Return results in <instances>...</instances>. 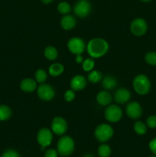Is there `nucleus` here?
<instances>
[{"label":"nucleus","mask_w":156,"mask_h":157,"mask_svg":"<svg viewBox=\"0 0 156 157\" xmlns=\"http://www.w3.org/2000/svg\"><path fill=\"white\" fill-rule=\"evenodd\" d=\"M113 135V130L108 124H101L95 130V136L99 142H106L111 139Z\"/></svg>","instance_id":"20e7f679"},{"label":"nucleus","mask_w":156,"mask_h":157,"mask_svg":"<svg viewBox=\"0 0 156 157\" xmlns=\"http://www.w3.org/2000/svg\"><path fill=\"white\" fill-rule=\"evenodd\" d=\"M58 153L54 149H49L44 153V157H58Z\"/></svg>","instance_id":"2f4dec72"},{"label":"nucleus","mask_w":156,"mask_h":157,"mask_svg":"<svg viewBox=\"0 0 156 157\" xmlns=\"http://www.w3.org/2000/svg\"><path fill=\"white\" fill-rule=\"evenodd\" d=\"M58 51L53 46H48L44 50V55L50 61H54L58 58Z\"/></svg>","instance_id":"412c9836"},{"label":"nucleus","mask_w":156,"mask_h":157,"mask_svg":"<svg viewBox=\"0 0 156 157\" xmlns=\"http://www.w3.org/2000/svg\"><path fill=\"white\" fill-rule=\"evenodd\" d=\"M74 150V141L71 137L64 136L58 140V153L62 156H68Z\"/></svg>","instance_id":"f03ea898"},{"label":"nucleus","mask_w":156,"mask_h":157,"mask_svg":"<svg viewBox=\"0 0 156 157\" xmlns=\"http://www.w3.org/2000/svg\"><path fill=\"white\" fill-rule=\"evenodd\" d=\"M2 157H21L19 153L14 150H8L2 154Z\"/></svg>","instance_id":"7c9ffc66"},{"label":"nucleus","mask_w":156,"mask_h":157,"mask_svg":"<svg viewBox=\"0 0 156 157\" xmlns=\"http://www.w3.org/2000/svg\"><path fill=\"white\" fill-rule=\"evenodd\" d=\"M149 157H156L155 156H149Z\"/></svg>","instance_id":"4c0bfd02"},{"label":"nucleus","mask_w":156,"mask_h":157,"mask_svg":"<svg viewBox=\"0 0 156 157\" xmlns=\"http://www.w3.org/2000/svg\"><path fill=\"white\" fill-rule=\"evenodd\" d=\"M114 98L116 103L123 104L129 101L130 98H131V94H130L129 90H127V89L120 88L116 90Z\"/></svg>","instance_id":"ddd939ff"},{"label":"nucleus","mask_w":156,"mask_h":157,"mask_svg":"<svg viewBox=\"0 0 156 157\" xmlns=\"http://www.w3.org/2000/svg\"><path fill=\"white\" fill-rule=\"evenodd\" d=\"M145 60L148 64L156 66V52H150L145 55Z\"/></svg>","instance_id":"bb28decb"},{"label":"nucleus","mask_w":156,"mask_h":157,"mask_svg":"<svg viewBox=\"0 0 156 157\" xmlns=\"http://www.w3.org/2000/svg\"><path fill=\"white\" fill-rule=\"evenodd\" d=\"M41 1H42V2L44 3V4H50V3H51L54 0H41Z\"/></svg>","instance_id":"f704fd0d"},{"label":"nucleus","mask_w":156,"mask_h":157,"mask_svg":"<svg viewBox=\"0 0 156 157\" xmlns=\"http://www.w3.org/2000/svg\"><path fill=\"white\" fill-rule=\"evenodd\" d=\"M130 29H131L132 33L136 36H142L146 33L148 25L143 18H136L132 22Z\"/></svg>","instance_id":"39448f33"},{"label":"nucleus","mask_w":156,"mask_h":157,"mask_svg":"<svg viewBox=\"0 0 156 157\" xmlns=\"http://www.w3.org/2000/svg\"><path fill=\"white\" fill-rule=\"evenodd\" d=\"M147 126L151 129L156 128V116L154 115H151L148 117L146 121Z\"/></svg>","instance_id":"c85d7f7f"},{"label":"nucleus","mask_w":156,"mask_h":157,"mask_svg":"<svg viewBox=\"0 0 156 157\" xmlns=\"http://www.w3.org/2000/svg\"><path fill=\"white\" fill-rule=\"evenodd\" d=\"M12 116V110L8 106L0 105V121H7Z\"/></svg>","instance_id":"aec40b11"},{"label":"nucleus","mask_w":156,"mask_h":157,"mask_svg":"<svg viewBox=\"0 0 156 157\" xmlns=\"http://www.w3.org/2000/svg\"><path fill=\"white\" fill-rule=\"evenodd\" d=\"M20 87L21 90L24 92H28V93L33 92L37 87L36 81L32 78H25L21 81Z\"/></svg>","instance_id":"2eb2a0df"},{"label":"nucleus","mask_w":156,"mask_h":157,"mask_svg":"<svg viewBox=\"0 0 156 157\" xmlns=\"http://www.w3.org/2000/svg\"><path fill=\"white\" fill-rule=\"evenodd\" d=\"M75 98V93L73 90H68L65 92L64 94V99L67 101V102H70V101H73Z\"/></svg>","instance_id":"c756f323"},{"label":"nucleus","mask_w":156,"mask_h":157,"mask_svg":"<svg viewBox=\"0 0 156 157\" xmlns=\"http://www.w3.org/2000/svg\"><path fill=\"white\" fill-rule=\"evenodd\" d=\"M122 116V111L117 105H111L106 109L105 117L108 121L112 123L118 122Z\"/></svg>","instance_id":"6e6552de"},{"label":"nucleus","mask_w":156,"mask_h":157,"mask_svg":"<svg viewBox=\"0 0 156 157\" xmlns=\"http://www.w3.org/2000/svg\"><path fill=\"white\" fill-rule=\"evenodd\" d=\"M98 154L100 157H109L111 154V148L106 144H102L98 148Z\"/></svg>","instance_id":"5701e85b"},{"label":"nucleus","mask_w":156,"mask_h":157,"mask_svg":"<svg viewBox=\"0 0 156 157\" xmlns=\"http://www.w3.org/2000/svg\"><path fill=\"white\" fill-rule=\"evenodd\" d=\"M51 129L54 133L56 135L64 134L67 130V121L64 118L57 117L52 121Z\"/></svg>","instance_id":"9d476101"},{"label":"nucleus","mask_w":156,"mask_h":157,"mask_svg":"<svg viewBox=\"0 0 156 157\" xmlns=\"http://www.w3.org/2000/svg\"><path fill=\"white\" fill-rule=\"evenodd\" d=\"M108 50V43L102 38H93L87 44V52L92 58H100L105 55Z\"/></svg>","instance_id":"f257e3e1"},{"label":"nucleus","mask_w":156,"mask_h":157,"mask_svg":"<svg viewBox=\"0 0 156 157\" xmlns=\"http://www.w3.org/2000/svg\"><path fill=\"white\" fill-rule=\"evenodd\" d=\"M38 95L39 98L43 101H50L55 95L54 90L50 85L47 84H42L38 87Z\"/></svg>","instance_id":"9b49d317"},{"label":"nucleus","mask_w":156,"mask_h":157,"mask_svg":"<svg viewBox=\"0 0 156 157\" xmlns=\"http://www.w3.org/2000/svg\"><path fill=\"white\" fill-rule=\"evenodd\" d=\"M134 130L139 135H144L147 132V127L144 123L137 121L134 124Z\"/></svg>","instance_id":"b1692460"},{"label":"nucleus","mask_w":156,"mask_h":157,"mask_svg":"<svg viewBox=\"0 0 156 157\" xmlns=\"http://www.w3.org/2000/svg\"><path fill=\"white\" fill-rule=\"evenodd\" d=\"M96 101L98 104L102 106H106L111 103L112 97L108 91L102 90L100 91L96 96Z\"/></svg>","instance_id":"f3484780"},{"label":"nucleus","mask_w":156,"mask_h":157,"mask_svg":"<svg viewBox=\"0 0 156 157\" xmlns=\"http://www.w3.org/2000/svg\"><path fill=\"white\" fill-rule=\"evenodd\" d=\"M73 11L76 16L80 18H85L90 13L91 5L87 0H80L74 6Z\"/></svg>","instance_id":"0eeeda50"},{"label":"nucleus","mask_w":156,"mask_h":157,"mask_svg":"<svg viewBox=\"0 0 156 157\" xmlns=\"http://www.w3.org/2000/svg\"><path fill=\"white\" fill-rule=\"evenodd\" d=\"M102 78V75L99 71H93L88 75V80L91 83H97L101 81Z\"/></svg>","instance_id":"4be33fe9"},{"label":"nucleus","mask_w":156,"mask_h":157,"mask_svg":"<svg viewBox=\"0 0 156 157\" xmlns=\"http://www.w3.org/2000/svg\"><path fill=\"white\" fill-rule=\"evenodd\" d=\"M63 71H64V66L58 63L51 64L49 67V74L53 77L59 76L63 73Z\"/></svg>","instance_id":"6ab92c4d"},{"label":"nucleus","mask_w":156,"mask_h":157,"mask_svg":"<svg viewBox=\"0 0 156 157\" xmlns=\"http://www.w3.org/2000/svg\"><path fill=\"white\" fill-rule=\"evenodd\" d=\"M67 47L71 53L75 54L76 55H81L85 49V43L81 38L75 37V38H72L69 40Z\"/></svg>","instance_id":"1a4fd4ad"},{"label":"nucleus","mask_w":156,"mask_h":157,"mask_svg":"<svg viewBox=\"0 0 156 157\" xmlns=\"http://www.w3.org/2000/svg\"><path fill=\"white\" fill-rule=\"evenodd\" d=\"M76 61L77 63H82L84 61V58L81 56V55H77L76 58Z\"/></svg>","instance_id":"72a5a7b5"},{"label":"nucleus","mask_w":156,"mask_h":157,"mask_svg":"<svg viewBox=\"0 0 156 157\" xmlns=\"http://www.w3.org/2000/svg\"><path fill=\"white\" fill-rule=\"evenodd\" d=\"M87 85V81L82 75H76L72 78L70 81V87L73 90H81Z\"/></svg>","instance_id":"4468645a"},{"label":"nucleus","mask_w":156,"mask_h":157,"mask_svg":"<svg viewBox=\"0 0 156 157\" xmlns=\"http://www.w3.org/2000/svg\"><path fill=\"white\" fill-rule=\"evenodd\" d=\"M84 157H93V156L92 154H87L84 156Z\"/></svg>","instance_id":"c9c22d12"},{"label":"nucleus","mask_w":156,"mask_h":157,"mask_svg":"<svg viewBox=\"0 0 156 157\" xmlns=\"http://www.w3.org/2000/svg\"><path fill=\"white\" fill-rule=\"evenodd\" d=\"M133 87L138 94L145 95L150 91L151 82L147 76L144 75H139L134 78Z\"/></svg>","instance_id":"7ed1b4c3"},{"label":"nucleus","mask_w":156,"mask_h":157,"mask_svg":"<svg viewBox=\"0 0 156 157\" xmlns=\"http://www.w3.org/2000/svg\"><path fill=\"white\" fill-rule=\"evenodd\" d=\"M94 61L92 58H87L83 61V69L86 71H90L94 67Z\"/></svg>","instance_id":"cd10ccee"},{"label":"nucleus","mask_w":156,"mask_h":157,"mask_svg":"<svg viewBox=\"0 0 156 157\" xmlns=\"http://www.w3.org/2000/svg\"><path fill=\"white\" fill-rule=\"evenodd\" d=\"M35 79H36L37 82L42 84L44 81L47 80V73L43 69H39L35 73Z\"/></svg>","instance_id":"a878e982"},{"label":"nucleus","mask_w":156,"mask_h":157,"mask_svg":"<svg viewBox=\"0 0 156 157\" xmlns=\"http://www.w3.org/2000/svg\"><path fill=\"white\" fill-rule=\"evenodd\" d=\"M52 140H53V135H52L51 131L49 129L42 128L38 131L37 140H38L39 145L41 147L42 150L50 145Z\"/></svg>","instance_id":"423d86ee"},{"label":"nucleus","mask_w":156,"mask_h":157,"mask_svg":"<svg viewBox=\"0 0 156 157\" xmlns=\"http://www.w3.org/2000/svg\"><path fill=\"white\" fill-rule=\"evenodd\" d=\"M149 149L153 154L156 155V138H154L150 141Z\"/></svg>","instance_id":"473e14b6"},{"label":"nucleus","mask_w":156,"mask_h":157,"mask_svg":"<svg viewBox=\"0 0 156 157\" xmlns=\"http://www.w3.org/2000/svg\"><path fill=\"white\" fill-rule=\"evenodd\" d=\"M126 113L132 119H138L142 116V107L137 102L129 103L126 107Z\"/></svg>","instance_id":"f8f14e48"},{"label":"nucleus","mask_w":156,"mask_h":157,"mask_svg":"<svg viewBox=\"0 0 156 157\" xmlns=\"http://www.w3.org/2000/svg\"><path fill=\"white\" fill-rule=\"evenodd\" d=\"M58 10L61 14L67 15V14L70 13V12L71 11V7H70V5L68 2H62L58 4Z\"/></svg>","instance_id":"393cba45"},{"label":"nucleus","mask_w":156,"mask_h":157,"mask_svg":"<svg viewBox=\"0 0 156 157\" xmlns=\"http://www.w3.org/2000/svg\"><path fill=\"white\" fill-rule=\"evenodd\" d=\"M61 25L65 30H70L76 25V19L72 15H66L61 18Z\"/></svg>","instance_id":"dca6fc26"},{"label":"nucleus","mask_w":156,"mask_h":157,"mask_svg":"<svg viewBox=\"0 0 156 157\" xmlns=\"http://www.w3.org/2000/svg\"><path fill=\"white\" fill-rule=\"evenodd\" d=\"M142 1H143V2H150V1H151V0H142Z\"/></svg>","instance_id":"e433bc0d"},{"label":"nucleus","mask_w":156,"mask_h":157,"mask_svg":"<svg viewBox=\"0 0 156 157\" xmlns=\"http://www.w3.org/2000/svg\"><path fill=\"white\" fill-rule=\"evenodd\" d=\"M117 81L114 77L111 76V75H107L102 80V85L106 90H111L117 86Z\"/></svg>","instance_id":"a211bd4d"}]
</instances>
